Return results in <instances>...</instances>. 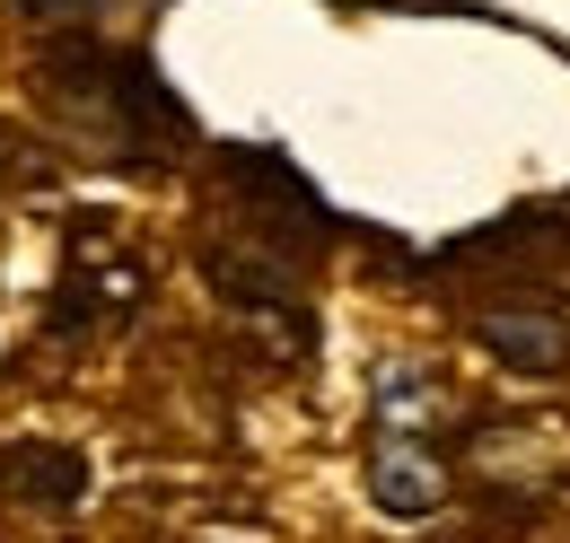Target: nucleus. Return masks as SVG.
Instances as JSON below:
<instances>
[{"label": "nucleus", "mask_w": 570, "mask_h": 543, "mask_svg": "<svg viewBox=\"0 0 570 543\" xmlns=\"http://www.w3.org/2000/svg\"><path fill=\"white\" fill-rule=\"evenodd\" d=\"M368 491H377V509H395V517H430L439 509V465H430V447L422 438H377V456H368Z\"/></svg>", "instance_id": "1"}, {"label": "nucleus", "mask_w": 570, "mask_h": 543, "mask_svg": "<svg viewBox=\"0 0 570 543\" xmlns=\"http://www.w3.org/2000/svg\"><path fill=\"white\" fill-rule=\"evenodd\" d=\"M544 316H492L483 334H492V351L500 359H518V368H553L562 359V334H535Z\"/></svg>", "instance_id": "2"}]
</instances>
